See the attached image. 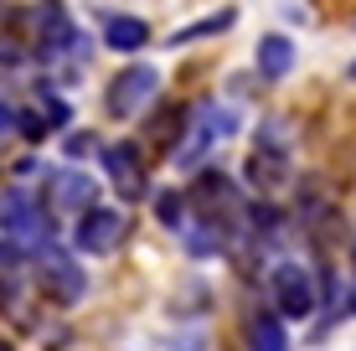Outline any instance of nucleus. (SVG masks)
<instances>
[{
  "instance_id": "nucleus-1",
  "label": "nucleus",
  "mask_w": 356,
  "mask_h": 351,
  "mask_svg": "<svg viewBox=\"0 0 356 351\" xmlns=\"http://www.w3.org/2000/svg\"><path fill=\"white\" fill-rule=\"evenodd\" d=\"M289 171H294V161H289V135H284V124H279V119H264V124H259V140H253V150H248L243 176H248L253 191L274 197V191L289 186Z\"/></svg>"
},
{
  "instance_id": "nucleus-2",
  "label": "nucleus",
  "mask_w": 356,
  "mask_h": 351,
  "mask_svg": "<svg viewBox=\"0 0 356 351\" xmlns=\"http://www.w3.org/2000/svg\"><path fill=\"white\" fill-rule=\"evenodd\" d=\"M186 202L202 212L207 227H217V233L238 227V217H243V191H238V181L222 176V171H212V165H202V171H196Z\"/></svg>"
},
{
  "instance_id": "nucleus-3",
  "label": "nucleus",
  "mask_w": 356,
  "mask_h": 351,
  "mask_svg": "<svg viewBox=\"0 0 356 351\" xmlns=\"http://www.w3.org/2000/svg\"><path fill=\"white\" fill-rule=\"evenodd\" d=\"M232 108H217V104H196L186 114V129H181V140L170 145V155H176V165H202V155L212 150L217 140L232 135Z\"/></svg>"
},
{
  "instance_id": "nucleus-4",
  "label": "nucleus",
  "mask_w": 356,
  "mask_h": 351,
  "mask_svg": "<svg viewBox=\"0 0 356 351\" xmlns=\"http://www.w3.org/2000/svg\"><path fill=\"white\" fill-rule=\"evenodd\" d=\"M268 295H274V316H284V320H310L315 316V274L294 259L274 263Z\"/></svg>"
},
{
  "instance_id": "nucleus-5",
  "label": "nucleus",
  "mask_w": 356,
  "mask_h": 351,
  "mask_svg": "<svg viewBox=\"0 0 356 351\" xmlns=\"http://www.w3.org/2000/svg\"><path fill=\"white\" fill-rule=\"evenodd\" d=\"M36 269H42V284H47V295H57L63 305H78V300L88 295V279H83V263L72 259L67 248H57V243H42V248H36Z\"/></svg>"
},
{
  "instance_id": "nucleus-6",
  "label": "nucleus",
  "mask_w": 356,
  "mask_h": 351,
  "mask_svg": "<svg viewBox=\"0 0 356 351\" xmlns=\"http://www.w3.org/2000/svg\"><path fill=\"white\" fill-rule=\"evenodd\" d=\"M155 88H161V72L150 63H129L124 72H114V83H108V114L114 119H134L145 104L155 99Z\"/></svg>"
},
{
  "instance_id": "nucleus-7",
  "label": "nucleus",
  "mask_w": 356,
  "mask_h": 351,
  "mask_svg": "<svg viewBox=\"0 0 356 351\" xmlns=\"http://www.w3.org/2000/svg\"><path fill=\"white\" fill-rule=\"evenodd\" d=\"M124 238V212L119 207H88L78 212V227H72V248L78 253H114V243Z\"/></svg>"
},
{
  "instance_id": "nucleus-8",
  "label": "nucleus",
  "mask_w": 356,
  "mask_h": 351,
  "mask_svg": "<svg viewBox=\"0 0 356 351\" xmlns=\"http://www.w3.org/2000/svg\"><path fill=\"white\" fill-rule=\"evenodd\" d=\"M0 227H6V238L21 243V248L47 243V212H36V202L21 197V191H10V197L0 202Z\"/></svg>"
},
{
  "instance_id": "nucleus-9",
  "label": "nucleus",
  "mask_w": 356,
  "mask_h": 351,
  "mask_svg": "<svg viewBox=\"0 0 356 351\" xmlns=\"http://www.w3.org/2000/svg\"><path fill=\"white\" fill-rule=\"evenodd\" d=\"M104 171L108 181L119 186V197L134 202L145 191V176H140V150H134L129 140H114V145H104Z\"/></svg>"
},
{
  "instance_id": "nucleus-10",
  "label": "nucleus",
  "mask_w": 356,
  "mask_h": 351,
  "mask_svg": "<svg viewBox=\"0 0 356 351\" xmlns=\"http://www.w3.org/2000/svg\"><path fill=\"white\" fill-rule=\"evenodd\" d=\"M47 191H52V207H72V212L98 207V181L83 176V171H52Z\"/></svg>"
},
{
  "instance_id": "nucleus-11",
  "label": "nucleus",
  "mask_w": 356,
  "mask_h": 351,
  "mask_svg": "<svg viewBox=\"0 0 356 351\" xmlns=\"http://www.w3.org/2000/svg\"><path fill=\"white\" fill-rule=\"evenodd\" d=\"M150 42V26L140 16H104V47L119 57H134L140 47Z\"/></svg>"
},
{
  "instance_id": "nucleus-12",
  "label": "nucleus",
  "mask_w": 356,
  "mask_h": 351,
  "mask_svg": "<svg viewBox=\"0 0 356 351\" xmlns=\"http://www.w3.org/2000/svg\"><path fill=\"white\" fill-rule=\"evenodd\" d=\"M253 67H259V78L268 83H279V78H289V67H294V42L289 36H259V52H253Z\"/></svg>"
},
{
  "instance_id": "nucleus-13",
  "label": "nucleus",
  "mask_w": 356,
  "mask_h": 351,
  "mask_svg": "<svg viewBox=\"0 0 356 351\" xmlns=\"http://www.w3.org/2000/svg\"><path fill=\"white\" fill-rule=\"evenodd\" d=\"M36 21H42V47H47V52H67V47H72V21L63 10V0H47Z\"/></svg>"
},
{
  "instance_id": "nucleus-14",
  "label": "nucleus",
  "mask_w": 356,
  "mask_h": 351,
  "mask_svg": "<svg viewBox=\"0 0 356 351\" xmlns=\"http://www.w3.org/2000/svg\"><path fill=\"white\" fill-rule=\"evenodd\" d=\"M248 351H294L289 346V331H284V316H253Z\"/></svg>"
},
{
  "instance_id": "nucleus-15",
  "label": "nucleus",
  "mask_w": 356,
  "mask_h": 351,
  "mask_svg": "<svg viewBox=\"0 0 356 351\" xmlns=\"http://www.w3.org/2000/svg\"><path fill=\"white\" fill-rule=\"evenodd\" d=\"M227 26H238V10H217V16H202V21H191V26H181V31H170V42L165 47H186V42H202V36H217V31H227Z\"/></svg>"
},
{
  "instance_id": "nucleus-16",
  "label": "nucleus",
  "mask_w": 356,
  "mask_h": 351,
  "mask_svg": "<svg viewBox=\"0 0 356 351\" xmlns=\"http://www.w3.org/2000/svg\"><path fill=\"white\" fill-rule=\"evenodd\" d=\"M186 207H191V202H186V191H155V217H161V227H170V233H186V227H191V217H186Z\"/></svg>"
},
{
  "instance_id": "nucleus-17",
  "label": "nucleus",
  "mask_w": 356,
  "mask_h": 351,
  "mask_svg": "<svg viewBox=\"0 0 356 351\" xmlns=\"http://www.w3.org/2000/svg\"><path fill=\"white\" fill-rule=\"evenodd\" d=\"M16 124H21V135H26V140H47V135H52V119H47V114H36V108L16 114Z\"/></svg>"
},
{
  "instance_id": "nucleus-18",
  "label": "nucleus",
  "mask_w": 356,
  "mask_h": 351,
  "mask_svg": "<svg viewBox=\"0 0 356 351\" xmlns=\"http://www.w3.org/2000/svg\"><path fill=\"white\" fill-rule=\"evenodd\" d=\"M88 150H93L88 135H67V155H88Z\"/></svg>"
},
{
  "instance_id": "nucleus-19",
  "label": "nucleus",
  "mask_w": 356,
  "mask_h": 351,
  "mask_svg": "<svg viewBox=\"0 0 356 351\" xmlns=\"http://www.w3.org/2000/svg\"><path fill=\"white\" fill-rule=\"evenodd\" d=\"M10 124H16V114H10V108H6V104H0V135H6V129H10Z\"/></svg>"
},
{
  "instance_id": "nucleus-20",
  "label": "nucleus",
  "mask_w": 356,
  "mask_h": 351,
  "mask_svg": "<svg viewBox=\"0 0 356 351\" xmlns=\"http://www.w3.org/2000/svg\"><path fill=\"white\" fill-rule=\"evenodd\" d=\"M351 316H356V284H351Z\"/></svg>"
},
{
  "instance_id": "nucleus-21",
  "label": "nucleus",
  "mask_w": 356,
  "mask_h": 351,
  "mask_svg": "<svg viewBox=\"0 0 356 351\" xmlns=\"http://www.w3.org/2000/svg\"><path fill=\"white\" fill-rule=\"evenodd\" d=\"M351 78H356V63H351Z\"/></svg>"
},
{
  "instance_id": "nucleus-22",
  "label": "nucleus",
  "mask_w": 356,
  "mask_h": 351,
  "mask_svg": "<svg viewBox=\"0 0 356 351\" xmlns=\"http://www.w3.org/2000/svg\"><path fill=\"white\" fill-rule=\"evenodd\" d=\"M351 259H356V243H351Z\"/></svg>"
}]
</instances>
